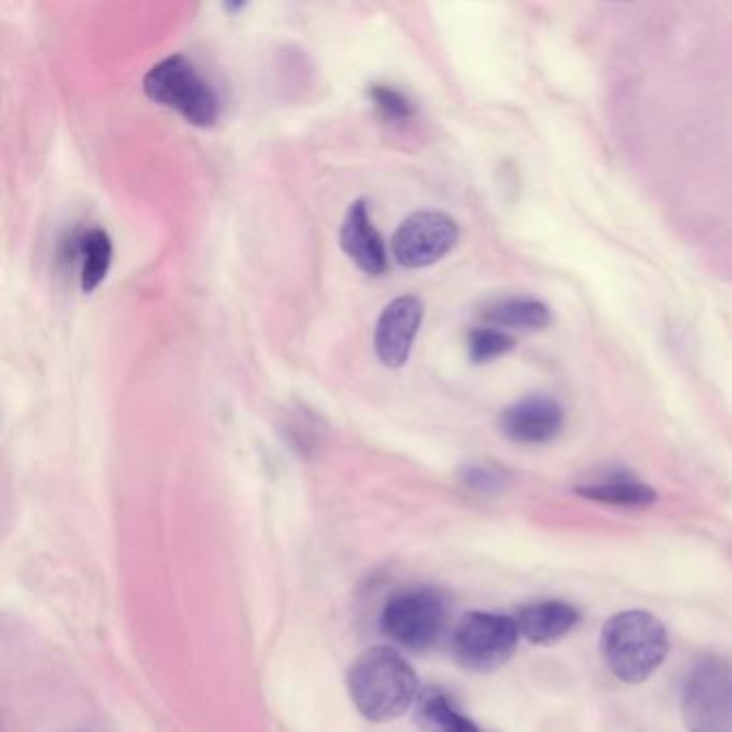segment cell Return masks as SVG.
<instances>
[{
    "label": "cell",
    "mask_w": 732,
    "mask_h": 732,
    "mask_svg": "<svg viewBox=\"0 0 732 732\" xmlns=\"http://www.w3.org/2000/svg\"><path fill=\"white\" fill-rule=\"evenodd\" d=\"M462 479H464V483H468V486L479 492H492L503 486V475L496 471V468L481 466V464L466 466L462 471Z\"/></svg>",
    "instance_id": "obj_18"
},
{
    "label": "cell",
    "mask_w": 732,
    "mask_h": 732,
    "mask_svg": "<svg viewBox=\"0 0 732 732\" xmlns=\"http://www.w3.org/2000/svg\"><path fill=\"white\" fill-rule=\"evenodd\" d=\"M144 93L151 101L177 110L185 121L211 127L219 119V97L189 58L174 54L153 65L144 76Z\"/></svg>",
    "instance_id": "obj_3"
},
{
    "label": "cell",
    "mask_w": 732,
    "mask_h": 732,
    "mask_svg": "<svg viewBox=\"0 0 732 732\" xmlns=\"http://www.w3.org/2000/svg\"><path fill=\"white\" fill-rule=\"evenodd\" d=\"M460 237L458 224L445 213L419 211L393 234V256L406 269L430 267L445 258Z\"/></svg>",
    "instance_id": "obj_7"
},
{
    "label": "cell",
    "mask_w": 732,
    "mask_h": 732,
    "mask_svg": "<svg viewBox=\"0 0 732 732\" xmlns=\"http://www.w3.org/2000/svg\"><path fill=\"white\" fill-rule=\"evenodd\" d=\"M447 623V604L432 589H408L395 593L380 617L383 632L406 649H428L441 638Z\"/></svg>",
    "instance_id": "obj_6"
},
{
    "label": "cell",
    "mask_w": 732,
    "mask_h": 732,
    "mask_svg": "<svg viewBox=\"0 0 732 732\" xmlns=\"http://www.w3.org/2000/svg\"><path fill=\"white\" fill-rule=\"evenodd\" d=\"M514 348V340L501 329L479 327L468 335V355L475 363H488L503 357Z\"/></svg>",
    "instance_id": "obj_16"
},
{
    "label": "cell",
    "mask_w": 732,
    "mask_h": 732,
    "mask_svg": "<svg viewBox=\"0 0 732 732\" xmlns=\"http://www.w3.org/2000/svg\"><path fill=\"white\" fill-rule=\"evenodd\" d=\"M370 99L376 110L385 116L391 123H404L413 116L415 106L402 91L391 89L387 84L370 86Z\"/></svg>",
    "instance_id": "obj_17"
},
{
    "label": "cell",
    "mask_w": 732,
    "mask_h": 732,
    "mask_svg": "<svg viewBox=\"0 0 732 732\" xmlns=\"http://www.w3.org/2000/svg\"><path fill=\"white\" fill-rule=\"evenodd\" d=\"M490 322L499 327L509 329H546L552 322V314L548 305L535 299H505L490 305L486 312H483Z\"/></svg>",
    "instance_id": "obj_15"
},
{
    "label": "cell",
    "mask_w": 732,
    "mask_h": 732,
    "mask_svg": "<svg viewBox=\"0 0 732 732\" xmlns=\"http://www.w3.org/2000/svg\"><path fill=\"white\" fill-rule=\"evenodd\" d=\"M340 245L359 269L370 275H383L387 271V252L378 230L370 219L368 202L357 200L348 209L340 230Z\"/></svg>",
    "instance_id": "obj_10"
},
{
    "label": "cell",
    "mask_w": 732,
    "mask_h": 732,
    "mask_svg": "<svg viewBox=\"0 0 732 732\" xmlns=\"http://www.w3.org/2000/svg\"><path fill=\"white\" fill-rule=\"evenodd\" d=\"M520 636L516 619L494 612H468L453 632V655L466 670L492 672L514 657Z\"/></svg>",
    "instance_id": "obj_5"
},
{
    "label": "cell",
    "mask_w": 732,
    "mask_h": 732,
    "mask_svg": "<svg viewBox=\"0 0 732 732\" xmlns=\"http://www.w3.org/2000/svg\"><path fill=\"white\" fill-rule=\"evenodd\" d=\"M563 408L546 395H531L509 406L501 415V432L520 445H546L561 434Z\"/></svg>",
    "instance_id": "obj_9"
},
{
    "label": "cell",
    "mask_w": 732,
    "mask_h": 732,
    "mask_svg": "<svg viewBox=\"0 0 732 732\" xmlns=\"http://www.w3.org/2000/svg\"><path fill=\"white\" fill-rule=\"evenodd\" d=\"M681 715L687 732H732V662L700 660L683 685Z\"/></svg>",
    "instance_id": "obj_4"
},
{
    "label": "cell",
    "mask_w": 732,
    "mask_h": 732,
    "mask_svg": "<svg viewBox=\"0 0 732 732\" xmlns=\"http://www.w3.org/2000/svg\"><path fill=\"white\" fill-rule=\"evenodd\" d=\"M348 692L365 720L383 724L415 705L421 685L413 666L398 651L378 647L359 655L350 666Z\"/></svg>",
    "instance_id": "obj_1"
},
{
    "label": "cell",
    "mask_w": 732,
    "mask_h": 732,
    "mask_svg": "<svg viewBox=\"0 0 732 732\" xmlns=\"http://www.w3.org/2000/svg\"><path fill=\"white\" fill-rule=\"evenodd\" d=\"M576 494L587 501L619 507H649L657 501V494L651 486L629 477H612L591 483V486H580L576 488Z\"/></svg>",
    "instance_id": "obj_13"
},
{
    "label": "cell",
    "mask_w": 732,
    "mask_h": 732,
    "mask_svg": "<svg viewBox=\"0 0 732 732\" xmlns=\"http://www.w3.org/2000/svg\"><path fill=\"white\" fill-rule=\"evenodd\" d=\"M580 621V612L565 602H539L524 606L516 623L520 634L533 644H554L563 640Z\"/></svg>",
    "instance_id": "obj_11"
},
{
    "label": "cell",
    "mask_w": 732,
    "mask_h": 732,
    "mask_svg": "<svg viewBox=\"0 0 732 732\" xmlns=\"http://www.w3.org/2000/svg\"><path fill=\"white\" fill-rule=\"evenodd\" d=\"M80 284L84 292H93L106 280L112 262V241L106 230L93 228L84 232L78 245Z\"/></svg>",
    "instance_id": "obj_14"
},
{
    "label": "cell",
    "mask_w": 732,
    "mask_h": 732,
    "mask_svg": "<svg viewBox=\"0 0 732 732\" xmlns=\"http://www.w3.org/2000/svg\"><path fill=\"white\" fill-rule=\"evenodd\" d=\"M423 322V303L415 295L393 299L376 322V355L387 368H402L411 355Z\"/></svg>",
    "instance_id": "obj_8"
},
{
    "label": "cell",
    "mask_w": 732,
    "mask_h": 732,
    "mask_svg": "<svg viewBox=\"0 0 732 732\" xmlns=\"http://www.w3.org/2000/svg\"><path fill=\"white\" fill-rule=\"evenodd\" d=\"M417 724L423 732H479L477 724L453 705V700L438 687H428L417 698Z\"/></svg>",
    "instance_id": "obj_12"
},
{
    "label": "cell",
    "mask_w": 732,
    "mask_h": 732,
    "mask_svg": "<svg viewBox=\"0 0 732 732\" xmlns=\"http://www.w3.org/2000/svg\"><path fill=\"white\" fill-rule=\"evenodd\" d=\"M602 657L623 683H642L660 668L670 651L666 625L647 610H625L610 617L599 638Z\"/></svg>",
    "instance_id": "obj_2"
}]
</instances>
